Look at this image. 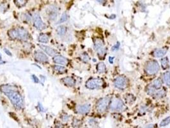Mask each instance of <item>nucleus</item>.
Returning <instances> with one entry per match:
<instances>
[{
    "instance_id": "obj_1",
    "label": "nucleus",
    "mask_w": 170,
    "mask_h": 128,
    "mask_svg": "<svg viewBox=\"0 0 170 128\" xmlns=\"http://www.w3.org/2000/svg\"><path fill=\"white\" fill-rule=\"evenodd\" d=\"M15 89V86L10 85H4L0 86V90L9 98L14 106L17 109H21L24 105L23 99Z\"/></svg>"
},
{
    "instance_id": "obj_2",
    "label": "nucleus",
    "mask_w": 170,
    "mask_h": 128,
    "mask_svg": "<svg viewBox=\"0 0 170 128\" xmlns=\"http://www.w3.org/2000/svg\"><path fill=\"white\" fill-rule=\"evenodd\" d=\"M8 36L12 39H18L22 41H28L30 38L29 33L24 28L13 29L8 31Z\"/></svg>"
},
{
    "instance_id": "obj_3",
    "label": "nucleus",
    "mask_w": 170,
    "mask_h": 128,
    "mask_svg": "<svg viewBox=\"0 0 170 128\" xmlns=\"http://www.w3.org/2000/svg\"><path fill=\"white\" fill-rule=\"evenodd\" d=\"M125 108L124 103L118 98H113L109 104V109L112 112H121Z\"/></svg>"
},
{
    "instance_id": "obj_4",
    "label": "nucleus",
    "mask_w": 170,
    "mask_h": 128,
    "mask_svg": "<svg viewBox=\"0 0 170 128\" xmlns=\"http://www.w3.org/2000/svg\"><path fill=\"white\" fill-rule=\"evenodd\" d=\"M160 69L158 62L155 60H151L148 62L145 67V71L149 75H154L157 73Z\"/></svg>"
},
{
    "instance_id": "obj_5",
    "label": "nucleus",
    "mask_w": 170,
    "mask_h": 128,
    "mask_svg": "<svg viewBox=\"0 0 170 128\" xmlns=\"http://www.w3.org/2000/svg\"><path fill=\"white\" fill-rule=\"evenodd\" d=\"M94 47L100 56H104L106 52V49L102 40L101 38H95L94 40Z\"/></svg>"
},
{
    "instance_id": "obj_6",
    "label": "nucleus",
    "mask_w": 170,
    "mask_h": 128,
    "mask_svg": "<svg viewBox=\"0 0 170 128\" xmlns=\"http://www.w3.org/2000/svg\"><path fill=\"white\" fill-rule=\"evenodd\" d=\"M109 104V98L104 97L102 99H100L97 104V112L99 113H103L108 107Z\"/></svg>"
},
{
    "instance_id": "obj_7",
    "label": "nucleus",
    "mask_w": 170,
    "mask_h": 128,
    "mask_svg": "<svg viewBox=\"0 0 170 128\" xmlns=\"http://www.w3.org/2000/svg\"><path fill=\"white\" fill-rule=\"evenodd\" d=\"M103 85V81L97 78L90 79L86 83V86L89 89H95Z\"/></svg>"
},
{
    "instance_id": "obj_8",
    "label": "nucleus",
    "mask_w": 170,
    "mask_h": 128,
    "mask_svg": "<svg viewBox=\"0 0 170 128\" xmlns=\"http://www.w3.org/2000/svg\"><path fill=\"white\" fill-rule=\"evenodd\" d=\"M114 84L116 88L121 89V90H124L127 87L128 81L127 80L124 76H119L115 79Z\"/></svg>"
},
{
    "instance_id": "obj_9",
    "label": "nucleus",
    "mask_w": 170,
    "mask_h": 128,
    "mask_svg": "<svg viewBox=\"0 0 170 128\" xmlns=\"http://www.w3.org/2000/svg\"><path fill=\"white\" fill-rule=\"evenodd\" d=\"M33 23H34V26L39 30H42L45 28V25L43 23L42 19L39 14L36 13L35 14L34 17H33Z\"/></svg>"
},
{
    "instance_id": "obj_10",
    "label": "nucleus",
    "mask_w": 170,
    "mask_h": 128,
    "mask_svg": "<svg viewBox=\"0 0 170 128\" xmlns=\"http://www.w3.org/2000/svg\"><path fill=\"white\" fill-rule=\"evenodd\" d=\"M35 58L36 60L40 62H48V57L43 53L42 52H41L39 51H37L35 53Z\"/></svg>"
},
{
    "instance_id": "obj_11",
    "label": "nucleus",
    "mask_w": 170,
    "mask_h": 128,
    "mask_svg": "<svg viewBox=\"0 0 170 128\" xmlns=\"http://www.w3.org/2000/svg\"><path fill=\"white\" fill-rule=\"evenodd\" d=\"M91 106L89 104H85L83 105H79L77 106V111L80 114H86L90 111Z\"/></svg>"
},
{
    "instance_id": "obj_12",
    "label": "nucleus",
    "mask_w": 170,
    "mask_h": 128,
    "mask_svg": "<svg viewBox=\"0 0 170 128\" xmlns=\"http://www.w3.org/2000/svg\"><path fill=\"white\" fill-rule=\"evenodd\" d=\"M40 47H41V49L44 50L48 55H49V56H54L56 55V51H55L54 49L51 48V47H49V46H44V45H40Z\"/></svg>"
},
{
    "instance_id": "obj_13",
    "label": "nucleus",
    "mask_w": 170,
    "mask_h": 128,
    "mask_svg": "<svg viewBox=\"0 0 170 128\" xmlns=\"http://www.w3.org/2000/svg\"><path fill=\"white\" fill-rule=\"evenodd\" d=\"M53 61L56 64H59L62 65H67L68 64V60L66 58L60 55H57L55 56L53 58Z\"/></svg>"
},
{
    "instance_id": "obj_14",
    "label": "nucleus",
    "mask_w": 170,
    "mask_h": 128,
    "mask_svg": "<svg viewBox=\"0 0 170 128\" xmlns=\"http://www.w3.org/2000/svg\"><path fill=\"white\" fill-rule=\"evenodd\" d=\"M168 51L167 48H161V49H157L154 51V56L157 58H161L164 56L166 54Z\"/></svg>"
},
{
    "instance_id": "obj_15",
    "label": "nucleus",
    "mask_w": 170,
    "mask_h": 128,
    "mask_svg": "<svg viewBox=\"0 0 170 128\" xmlns=\"http://www.w3.org/2000/svg\"><path fill=\"white\" fill-rule=\"evenodd\" d=\"M63 82L66 85L69 86H72L76 83V81L72 77H66L63 79Z\"/></svg>"
},
{
    "instance_id": "obj_16",
    "label": "nucleus",
    "mask_w": 170,
    "mask_h": 128,
    "mask_svg": "<svg viewBox=\"0 0 170 128\" xmlns=\"http://www.w3.org/2000/svg\"><path fill=\"white\" fill-rule=\"evenodd\" d=\"M97 72L98 73H104L106 71V66L104 64V63L101 62L99 63L97 66Z\"/></svg>"
},
{
    "instance_id": "obj_17",
    "label": "nucleus",
    "mask_w": 170,
    "mask_h": 128,
    "mask_svg": "<svg viewBox=\"0 0 170 128\" xmlns=\"http://www.w3.org/2000/svg\"><path fill=\"white\" fill-rule=\"evenodd\" d=\"M56 32L58 35H59V36H63L67 32V28L64 26H60L58 27L56 29Z\"/></svg>"
},
{
    "instance_id": "obj_18",
    "label": "nucleus",
    "mask_w": 170,
    "mask_h": 128,
    "mask_svg": "<svg viewBox=\"0 0 170 128\" xmlns=\"http://www.w3.org/2000/svg\"><path fill=\"white\" fill-rule=\"evenodd\" d=\"M48 14H49V17H50L51 19H54L57 16L56 8L55 7L51 8L50 10H49V12Z\"/></svg>"
},
{
    "instance_id": "obj_19",
    "label": "nucleus",
    "mask_w": 170,
    "mask_h": 128,
    "mask_svg": "<svg viewBox=\"0 0 170 128\" xmlns=\"http://www.w3.org/2000/svg\"><path fill=\"white\" fill-rule=\"evenodd\" d=\"M164 83L167 86H170V72H166L163 75Z\"/></svg>"
},
{
    "instance_id": "obj_20",
    "label": "nucleus",
    "mask_w": 170,
    "mask_h": 128,
    "mask_svg": "<svg viewBox=\"0 0 170 128\" xmlns=\"http://www.w3.org/2000/svg\"><path fill=\"white\" fill-rule=\"evenodd\" d=\"M38 41L42 43H47L49 42V37L46 34H41L38 37Z\"/></svg>"
},
{
    "instance_id": "obj_21",
    "label": "nucleus",
    "mask_w": 170,
    "mask_h": 128,
    "mask_svg": "<svg viewBox=\"0 0 170 128\" xmlns=\"http://www.w3.org/2000/svg\"><path fill=\"white\" fill-rule=\"evenodd\" d=\"M152 85L156 89H159L162 86V82L159 79H157L153 81Z\"/></svg>"
},
{
    "instance_id": "obj_22",
    "label": "nucleus",
    "mask_w": 170,
    "mask_h": 128,
    "mask_svg": "<svg viewBox=\"0 0 170 128\" xmlns=\"http://www.w3.org/2000/svg\"><path fill=\"white\" fill-rule=\"evenodd\" d=\"M54 70L56 72H59V73H63V72H65L67 71V69L65 68L63 66H58L56 65L54 67Z\"/></svg>"
},
{
    "instance_id": "obj_23",
    "label": "nucleus",
    "mask_w": 170,
    "mask_h": 128,
    "mask_svg": "<svg viewBox=\"0 0 170 128\" xmlns=\"http://www.w3.org/2000/svg\"><path fill=\"white\" fill-rule=\"evenodd\" d=\"M154 95H155L156 98L163 97L166 95V91L164 89H163V90H159V91H158L157 92H155Z\"/></svg>"
},
{
    "instance_id": "obj_24",
    "label": "nucleus",
    "mask_w": 170,
    "mask_h": 128,
    "mask_svg": "<svg viewBox=\"0 0 170 128\" xmlns=\"http://www.w3.org/2000/svg\"><path fill=\"white\" fill-rule=\"evenodd\" d=\"M161 65L164 69H166L168 67V58H164L161 60Z\"/></svg>"
},
{
    "instance_id": "obj_25",
    "label": "nucleus",
    "mask_w": 170,
    "mask_h": 128,
    "mask_svg": "<svg viewBox=\"0 0 170 128\" xmlns=\"http://www.w3.org/2000/svg\"><path fill=\"white\" fill-rule=\"evenodd\" d=\"M157 89L155 88H154L152 85H150L147 88V93L149 94V95H154L155 93V91H156Z\"/></svg>"
},
{
    "instance_id": "obj_26",
    "label": "nucleus",
    "mask_w": 170,
    "mask_h": 128,
    "mask_svg": "<svg viewBox=\"0 0 170 128\" xmlns=\"http://www.w3.org/2000/svg\"><path fill=\"white\" fill-rule=\"evenodd\" d=\"M27 2V0H15V3L16 5L19 7L24 6Z\"/></svg>"
},
{
    "instance_id": "obj_27",
    "label": "nucleus",
    "mask_w": 170,
    "mask_h": 128,
    "mask_svg": "<svg viewBox=\"0 0 170 128\" xmlns=\"http://www.w3.org/2000/svg\"><path fill=\"white\" fill-rule=\"evenodd\" d=\"M170 123V117H167L165 119H164L163 121H162V122L160 123V126L161 127H164V126H167Z\"/></svg>"
},
{
    "instance_id": "obj_28",
    "label": "nucleus",
    "mask_w": 170,
    "mask_h": 128,
    "mask_svg": "<svg viewBox=\"0 0 170 128\" xmlns=\"http://www.w3.org/2000/svg\"><path fill=\"white\" fill-rule=\"evenodd\" d=\"M68 19V15H67V14H66L65 12L63 13V14H62V17H61V19L59 21V23H63V22H65Z\"/></svg>"
},
{
    "instance_id": "obj_29",
    "label": "nucleus",
    "mask_w": 170,
    "mask_h": 128,
    "mask_svg": "<svg viewBox=\"0 0 170 128\" xmlns=\"http://www.w3.org/2000/svg\"><path fill=\"white\" fill-rule=\"evenodd\" d=\"M125 99H126V101L128 102V103H131V102H133L135 101L134 97L132 95H131V94H128L127 97H125Z\"/></svg>"
},
{
    "instance_id": "obj_30",
    "label": "nucleus",
    "mask_w": 170,
    "mask_h": 128,
    "mask_svg": "<svg viewBox=\"0 0 170 128\" xmlns=\"http://www.w3.org/2000/svg\"><path fill=\"white\" fill-rule=\"evenodd\" d=\"M81 59H82V60H83V61L85 62H88L89 60V56H88V55L86 53L83 54V55H81Z\"/></svg>"
},
{
    "instance_id": "obj_31",
    "label": "nucleus",
    "mask_w": 170,
    "mask_h": 128,
    "mask_svg": "<svg viewBox=\"0 0 170 128\" xmlns=\"http://www.w3.org/2000/svg\"><path fill=\"white\" fill-rule=\"evenodd\" d=\"M119 47H120V42H117L116 44H115L113 47H112V51H116L119 49Z\"/></svg>"
},
{
    "instance_id": "obj_32",
    "label": "nucleus",
    "mask_w": 170,
    "mask_h": 128,
    "mask_svg": "<svg viewBox=\"0 0 170 128\" xmlns=\"http://www.w3.org/2000/svg\"><path fill=\"white\" fill-rule=\"evenodd\" d=\"M32 78H33V81H34L35 83H37L39 82V80L38 79V77L35 76V75H32Z\"/></svg>"
},
{
    "instance_id": "obj_33",
    "label": "nucleus",
    "mask_w": 170,
    "mask_h": 128,
    "mask_svg": "<svg viewBox=\"0 0 170 128\" xmlns=\"http://www.w3.org/2000/svg\"><path fill=\"white\" fill-rule=\"evenodd\" d=\"M4 51H5V52L6 53V55H8V56H11L12 55L11 53L10 52V51H8V50L7 49H4Z\"/></svg>"
},
{
    "instance_id": "obj_34",
    "label": "nucleus",
    "mask_w": 170,
    "mask_h": 128,
    "mask_svg": "<svg viewBox=\"0 0 170 128\" xmlns=\"http://www.w3.org/2000/svg\"><path fill=\"white\" fill-rule=\"evenodd\" d=\"M38 107H39V109H40V111H42V112H44V108L42 107V104H38Z\"/></svg>"
},
{
    "instance_id": "obj_35",
    "label": "nucleus",
    "mask_w": 170,
    "mask_h": 128,
    "mask_svg": "<svg viewBox=\"0 0 170 128\" xmlns=\"http://www.w3.org/2000/svg\"><path fill=\"white\" fill-rule=\"evenodd\" d=\"M113 60H114V58L110 56L109 58V62L111 64H113Z\"/></svg>"
},
{
    "instance_id": "obj_36",
    "label": "nucleus",
    "mask_w": 170,
    "mask_h": 128,
    "mask_svg": "<svg viewBox=\"0 0 170 128\" xmlns=\"http://www.w3.org/2000/svg\"><path fill=\"white\" fill-rule=\"evenodd\" d=\"M97 1L100 3H104V0H97Z\"/></svg>"
},
{
    "instance_id": "obj_37",
    "label": "nucleus",
    "mask_w": 170,
    "mask_h": 128,
    "mask_svg": "<svg viewBox=\"0 0 170 128\" xmlns=\"http://www.w3.org/2000/svg\"><path fill=\"white\" fill-rule=\"evenodd\" d=\"M1 60H2V57H1V53H0V62H1Z\"/></svg>"
}]
</instances>
